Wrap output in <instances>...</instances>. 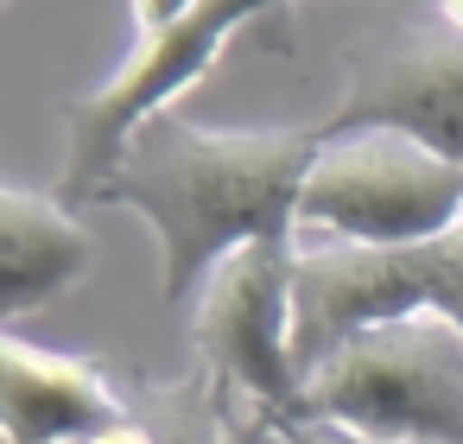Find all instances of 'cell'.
<instances>
[{
  "instance_id": "cell-1",
  "label": "cell",
  "mask_w": 463,
  "mask_h": 444,
  "mask_svg": "<svg viewBox=\"0 0 463 444\" xmlns=\"http://www.w3.org/2000/svg\"><path fill=\"white\" fill-rule=\"evenodd\" d=\"M324 128H191L153 115L96 203H128L159 241V292L184 305L248 241L298 235V191L324 153Z\"/></svg>"
},
{
  "instance_id": "cell-2",
  "label": "cell",
  "mask_w": 463,
  "mask_h": 444,
  "mask_svg": "<svg viewBox=\"0 0 463 444\" xmlns=\"http://www.w3.org/2000/svg\"><path fill=\"white\" fill-rule=\"evenodd\" d=\"M298 412L400 444H463V324L412 311L355 330L305 374Z\"/></svg>"
},
{
  "instance_id": "cell-3",
  "label": "cell",
  "mask_w": 463,
  "mask_h": 444,
  "mask_svg": "<svg viewBox=\"0 0 463 444\" xmlns=\"http://www.w3.org/2000/svg\"><path fill=\"white\" fill-rule=\"evenodd\" d=\"M457 222L463 159H444L393 128L330 134L298 191V235L311 229L336 248H425Z\"/></svg>"
},
{
  "instance_id": "cell-4",
  "label": "cell",
  "mask_w": 463,
  "mask_h": 444,
  "mask_svg": "<svg viewBox=\"0 0 463 444\" xmlns=\"http://www.w3.org/2000/svg\"><path fill=\"white\" fill-rule=\"evenodd\" d=\"M191 343L216 400H241L260 419H286L305 400L298 368V235L235 248L197 292Z\"/></svg>"
},
{
  "instance_id": "cell-5",
  "label": "cell",
  "mask_w": 463,
  "mask_h": 444,
  "mask_svg": "<svg viewBox=\"0 0 463 444\" xmlns=\"http://www.w3.org/2000/svg\"><path fill=\"white\" fill-rule=\"evenodd\" d=\"M286 7V0H203L197 14H184L178 26H159V33H134L128 58L115 64V77H102L90 96L71 102V159H64V178L52 197H64L71 210L77 203H96V191L109 184V172L121 165L128 140L165 115L216 58L222 45L260 20Z\"/></svg>"
},
{
  "instance_id": "cell-6",
  "label": "cell",
  "mask_w": 463,
  "mask_h": 444,
  "mask_svg": "<svg viewBox=\"0 0 463 444\" xmlns=\"http://www.w3.org/2000/svg\"><path fill=\"white\" fill-rule=\"evenodd\" d=\"M444 311L463 324V222L425 248H305L298 241V368L311 374L355 330Z\"/></svg>"
},
{
  "instance_id": "cell-7",
  "label": "cell",
  "mask_w": 463,
  "mask_h": 444,
  "mask_svg": "<svg viewBox=\"0 0 463 444\" xmlns=\"http://www.w3.org/2000/svg\"><path fill=\"white\" fill-rule=\"evenodd\" d=\"M324 128L330 134L393 128V134L425 140L444 159H463V33L431 26V33H412L406 45L355 64L349 96Z\"/></svg>"
},
{
  "instance_id": "cell-8",
  "label": "cell",
  "mask_w": 463,
  "mask_h": 444,
  "mask_svg": "<svg viewBox=\"0 0 463 444\" xmlns=\"http://www.w3.org/2000/svg\"><path fill=\"white\" fill-rule=\"evenodd\" d=\"M0 419H7V444H90L128 425L134 412L96 362L7 336L0 343Z\"/></svg>"
},
{
  "instance_id": "cell-9",
  "label": "cell",
  "mask_w": 463,
  "mask_h": 444,
  "mask_svg": "<svg viewBox=\"0 0 463 444\" xmlns=\"http://www.w3.org/2000/svg\"><path fill=\"white\" fill-rule=\"evenodd\" d=\"M96 260V241L71 216L64 197H39L26 184L0 191V311L26 317L77 286Z\"/></svg>"
},
{
  "instance_id": "cell-10",
  "label": "cell",
  "mask_w": 463,
  "mask_h": 444,
  "mask_svg": "<svg viewBox=\"0 0 463 444\" xmlns=\"http://www.w3.org/2000/svg\"><path fill=\"white\" fill-rule=\"evenodd\" d=\"M222 438L229 444H400V438H368V431H349V425H330V419H305V412L260 419V412H229V406H222Z\"/></svg>"
},
{
  "instance_id": "cell-11",
  "label": "cell",
  "mask_w": 463,
  "mask_h": 444,
  "mask_svg": "<svg viewBox=\"0 0 463 444\" xmlns=\"http://www.w3.org/2000/svg\"><path fill=\"white\" fill-rule=\"evenodd\" d=\"M203 0H134V33H159V26H178L184 14H197Z\"/></svg>"
}]
</instances>
